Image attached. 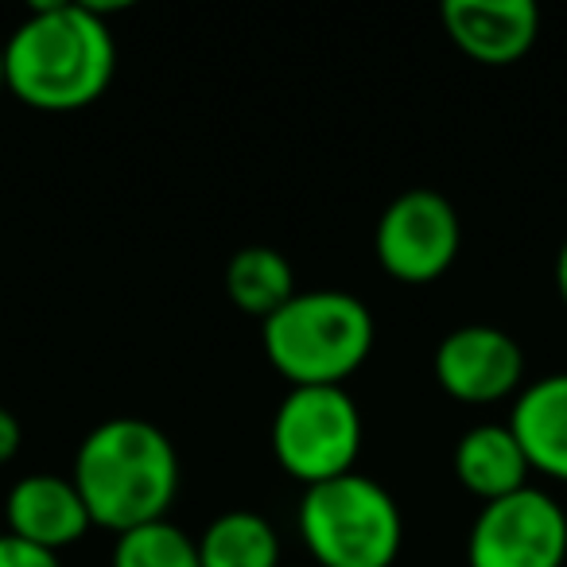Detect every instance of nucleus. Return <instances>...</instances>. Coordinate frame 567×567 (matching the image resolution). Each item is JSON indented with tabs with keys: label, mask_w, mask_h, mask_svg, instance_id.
Returning <instances> with one entry per match:
<instances>
[{
	"label": "nucleus",
	"mask_w": 567,
	"mask_h": 567,
	"mask_svg": "<svg viewBox=\"0 0 567 567\" xmlns=\"http://www.w3.org/2000/svg\"><path fill=\"white\" fill-rule=\"evenodd\" d=\"M4 90L9 86H4V43H0V94H4Z\"/></svg>",
	"instance_id": "nucleus-19"
},
{
	"label": "nucleus",
	"mask_w": 567,
	"mask_h": 567,
	"mask_svg": "<svg viewBox=\"0 0 567 567\" xmlns=\"http://www.w3.org/2000/svg\"><path fill=\"white\" fill-rule=\"evenodd\" d=\"M528 458L509 424H474L455 443V478L466 494L497 502L528 486Z\"/></svg>",
	"instance_id": "nucleus-12"
},
{
	"label": "nucleus",
	"mask_w": 567,
	"mask_h": 567,
	"mask_svg": "<svg viewBox=\"0 0 567 567\" xmlns=\"http://www.w3.org/2000/svg\"><path fill=\"white\" fill-rule=\"evenodd\" d=\"M458 214L440 190H404L378 221V260L401 284H432L458 257Z\"/></svg>",
	"instance_id": "nucleus-7"
},
{
	"label": "nucleus",
	"mask_w": 567,
	"mask_h": 567,
	"mask_svg": "<svg viewBox=\"0 0 567 567\" xmlns=\"http://www.w3.org/2000/svg\"><path fill=\"white\" fill-rule=\"evenodd\" d=\"M20 440H24V432H20V420L12 416L9 409H0V466L17 458Z\"/></svg>",
	"instance_id": "nucleus-17"
},
{
	"label": "nucleus",
	"mask_w": 567,
	"mask_h": 567,
	"mask_svg": "<svg viewBox=\"0 0 567 567\" xmlns=\"http://www.w3.org/2000/svg\"><path fill=\"white\" fill-rule=\"evenodd\" d=\"M203 567H280V536L260 513L229 509L198 536Z\"/></svg>",
	"instance_id": "nucleus-14"
},
{
	"label": "nucleus",
	"mask_w": 567,
	"mask_h": 567,
	"mask_svg": "<svg viewBox=\"0 0 567 567\" xmlns=\"http://www.w3.org/2000/svg\"><path fill=\"white\" fill-rule=\"evenodd\" d=\"M296 520L319 567H393L401 556V505L358 471L308 486Z\"/></svg>",
	"instance_id": "nucleus-4"
},
{
	"label": "nucleus",
	"mask_w": 567,
	"mask_h": 567,
	"mask_svg": "<svg viewBox=\"0 0 567 567\" xmlns=\"http://www.w3.org/2000/svg\"><path fill=\"white\" fill-rule=\"evenodd\" d=\"M525 378V354L517 339L497 327H458L435 350V381L463 404L505 401Z\"/></svg>",
	"instance_id": "nucleus-8"
},
{
	"label": "nucleus",
	"mask_w": 567,
	"mask_h": 567,
	"mask_svg": "<svg viewBox=\"0 0 567 567\" xmlns=\"http://www.w3.org/2000/svg\"><path fill=\"white\" fill-rule=\"evenodd\" d=\"M509 427L533 471L567 482V373L536 378L513 404Z\"/></svg>",
	"instance_id": "nucleus-11"
},
{
	"label": "nucleus",
	"mask_w": 567,
	"mask_h": 567,
	"mask_svg": "<svg viewBox=\"0 0 567 567\" xmlns=\"http://www.w3.org/2000/svg\"><path fill=\"white\" fill-rule=\"evenodd\" d=\"M440 17L451 43L482 66L517 63L540 35V12L528 0H447Z\"/></svg>",
	"instance_id": "nucleus-9"
},
{
	"label": "nucleus",
	"mask_w": 567,
	"mask_h": 567,
	"mask_svg": "<svg viewBox=\"0 0 567 567\" xmlns=\"http://www.w3.org/2000/svg\"><path fill=\"white\" fill-rule=\"evenodd\" d=\"M71 482L86 502L90 520L121 536L164 520L179 494V455L164 427L117 416L86 432Z\"/></svg>",
	"instance_id": "nucleus-2"
},
{
	"label": "nucleus",
	"mask_w": 567,
	"mask_h": 567,
	"mask_svg": "<svg viewBox=\"0 0 567 567\" xmlns=\"http://www.w3.org/2000/svg\"><path fill=\"white\" fill-rule=\"evenodd\" d=\"M4 520H9L12 536H24V540L51 551L79 544L94 528L86 502L63 474H28V478H20L12 486L9 502H4Z\"/></svg>",
	"instance_id": "nucleus-10"
},
{
	"label": "nucleus",
	"mask_w": 567,
	"mask_h": 567,
	"mask_svg": "<svg viewBox=\"0 0 567 567\" xmlns=\"http://www.w3.org/2000/svg\"><path fill=\"white\" fill-rule=\"evenodd\" d=\"M117 71V43L94 4H35L4 43V86L43 113L94 105Z\"/></svg>",
	"instance_id": "nucleus-1"
},
{
	"label": "nucleus",
	"mask_w": 567,
	"mask_h": 567,
	"mask_svg": "<svg viewBox=\"0 0 567 567\" xmlns=\"http://www.w3.org/2000/svg\"><path fill=\"white\" fill-rule=\"evenodd\" d=\"M272 370L292 389L342 385L365 365L378 339L373 316L350 292H296L260 327Z\"/></svg>",
	"instance_id": "nucleus-3"
},
{
	"label": "nucleus",
	"mask_w": 567,
	"mask_h": 567,
	"mask_svg": "<svg viewBox=\"0 0 567 567\" xmlns=\"http://www.w3.org/2000/svg\"><path fill=\"white\" fill-rule=\"evenodd\" d=\"M113 567H203L198 564V540H190L172 520L128 528L113 544Z\"/></svg>",
	"instance_id": "nucleus-15"
},
{
	"label": "nucleus",
	"mask_w": 567,
	"mask_h": 567,
	"mask_svg": "<svg viewBox=\"0 0 567 567\" xmlns=\"http://www.w3.org/2000/svg\"><path fill=\"white\" fill-rule=\"evenodd\" d=\"M567 513L544 489H517L486 502L466 540L471 567H564Z\"/></svg>",
	"instance_id": "nucleus-6"
},
{
	"label": "nucleus",
	"mask_w": 567,
	"mask_h": 567,
	"mask_svg": "<svg viewBox=\"0 0 567 567\" xmlns=\"http://www.w3.org/2000/svg\"><path fill=\"white\" fill-rule=\"evenodd\" d=\"M0 567H63L59 551L40 548L24 536L0 533Z\"/></svg>",
	"instance_id": "nucleus-16"
},
{
	"label": "nucleus",
	"mask_w": 567,
	"mask_h": 567,
	"mask_svg": "<svg viewBox=\"0 0 567 567\" xmlns=\"http://www.w3.org/2000/svg\"><path fill=\"white\" fill-rule=\"evenodd\" d=\"M556 292L567 303V241L559 245V257H556Z\"/></svg>",
	"instance_id": "nucleus-18"
},
{
	"label": "nucleus",
	"mask_w": 567,
	"mask_h": 567,
	"mask_svg": "<svg viewBox=\"0 0 567 567\" xmlns=\"http://www.w3.org/2000/svg\"><path fill=\"white\" fill-rule=\"evenodd\" d=\"M226 292L237 311L265 323L296 296V272L272 245H245L226 265Z\"/></svg>",
	"instance_id": "nucleus-13"
},
{
	"label": "nucleus",
	"mask_w": 567,
	"mask_h": 567,
	"mask_svg": "<svg viewBox=\"0 0 567 567\" xmlns=\"http://www.w3.org/2000/svg\"><path fill=\"white\" fill-rule=\"evenodd\" d=\"M362 451V412L342 385H308L284 396L272 416V455L303 486L342 478Z\"/></svg>",
	"instance_id": "nucleus-5"
}]
</instances>
